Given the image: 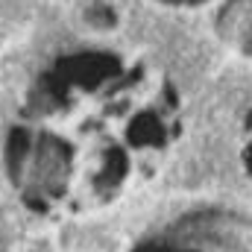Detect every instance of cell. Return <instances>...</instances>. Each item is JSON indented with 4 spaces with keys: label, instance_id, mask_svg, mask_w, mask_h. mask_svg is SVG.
<instances>
[{
    "label": "cell",
    "instance_id": "cell-1",
    "mask_svg": "<svg viewBox=\"0 0 252 252\" xmlns=\"http://www.w3.org/2000/svg\"><path fill=\"white\" fill-rule=\"evenodd\" d=\"M247 164H250V173H252V150L247 153Z\"/></svg>",
    "mask_w": 252,
    "mask_h": 252
}]
</instances>
